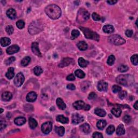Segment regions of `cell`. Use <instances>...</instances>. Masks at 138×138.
<instances>
[{"label": "cell", "instance_id": "42", "mask_svg": "<svg viewBox=\"0 0 138 138\" xmlns=\"http://www.w3.org/2000/svg\"><path fill=\"white\" fill-rule=\"evenodd\" d=\"M112 91L113 93H114V94H116V93L119 92L121 90H122V88L118 85H114L112 86Z\"/></svg>", "mask_w": 138, "mask_h": 138}, {"label": "cell", "instance_id": "5", "mask_svg": "<svg viewBox=\"0 0 138 138\" xmlns=\"http://www.w3.org/2000/svg\"><path fill=\"white\" fill-rule=\"evenodd\" d=\"M90 17L89 12L84 8H80L77 14V22L78 23H83L88 20Z\"/></svg>", "mask_w": 138, "mask_h": 138}, {"label": "cell", "instance_id": "36", "mask_svg": "<svg viewBox=\"0 0 138 138\" xmlns=\"http://www.w3.org/2000/svg\"><path fill=\"white\" fill-rule=\"evenodd\" d=\"M79 34H80V32H79V31L77 30L74 29L72 30L71 32V38L72 40H74L79 36Z\"/></svg>", "mask_w": 138, "mask_h": 138}, {"label": "cell", "instance_id": "38", "mask_svg": "<svg viewBox=\"0 0 138 138\" xmlns=\"http://www.w3.org/2000/svg\"><path fill=\"white\" fill-rule=\"evenodd\" d=\"M118 70L120 72H125L128 71V67L126 65H121L118 67Z\"/></svg>", "mask_w": 138, "mask_h": 138}, {"label": "cell", "instance_id": "8", "mask_svg": "<svg viewBox=\"0 0 138 138\" xmlns=\"http://www.w3.org/2000/svg\"><path fill=\"white\" fill-rule=\"evenodd\" d=\"M52 128V125L50 122L44 123L41 126V130H42V132L46 134H49L51 132Z\"/></svg>", "mask_w": 138, "mask_h": 138}, {"label": "cell", "instance_id": "4", "mask_svg": "<svg viewBox=\"0 0 138 138\" xmlns=\"http://www.w3.org/2000/svg\"><path fill=\"white\" fill-rule=\"evenodd\" d=\"M42 30H43L42 25L40 23L38 22L37 21H35V22L34 21L32 23H31L28 28L29 32L31 34H32V35L39 33Z\"/></svg>", "mask_w": 138, "mask_h": 138}, {"label": "cell", "instance_id": "1", "mask_svg": "<svg viewBox=\"0 0 138 138\" xmlns=\"http://www.w3.org/2000/svg\"><path fill=\"white\" fill-rule=\"evenodd\" d=\"M45 12L50 18L53 20L59 18L62 14L60 8L56 4L48 6L45 9Z\"/></svg>", "mask_w": 138, "mask_h": 138}, {"label": "cell", "instance_id": "29", "mask_svg": "<svg viewBox=\"0 0 138 138\" xmlns=\"http://www.w3.org/2000/svg\"><path fill=\"white\" fill-rule=\"evenodd\" d=\"M29 124L30 128L32 130L35 128L38 125L37 121L32 117L29 119Z\"/></svg>", "mask_w": 138, "mask_h": 138}, {"label": "cell", "instance_id": "2", "mask_svg": "<svg viewBox=\"0 0 138 138\" xmlns=\"http://www.w3.org/2000/svg\"><path fill=\"white\" fill-rule=\"evenodd\" d=\"M133 76L128 74H120L116 78V81L118 84L126 86H129L134 82Z\"/></svg>", "mask_w": 138, "mask_h": 138}, {"label": "cell", "instance_id": "10", "mask_svg": "<svg viewBox=\"0 0 138 138\" xmlns=\"http://www.w3.org/2000/svg\"><path fill=\"white\" fill-rule=\"evenodd\" d=\"M74 60L71 58H65L62 60L60 62L58 66L60 68H64L65 66H67L68 65L73 63Z\"/></svg>", "mask_w": 138, "mask_h": 138}, {"label": "cell", "instance_id": "30", "mask_svg": "<svg viewBox=\"0 0 138 138\" xmlns=\"http://www.w3.org/2000/svg\"><path fill=\"white\" fill-rule=\"evenodd\" d=\"M106 125V122L104 120H100L96 123V127L99 130H102L105 128Z\"/></svg>", "mask_w": 138, "mask_h": 138}, {"label": "cell", "instance_id": "9", "mask_svg": "<svg viewBox=\"0 0 138 138\" xmlns=\"http://www.w3.org/2000/svg\"><path fill=\"white\" fill-rule=\"evenodd\" d=\"M84 121V117L78 113H74L72 116V122L74 124H78Z\"/></svg>", "mask_w": 138, "mask_h": 138}, {"label": "cell", "instance_id": "50", "mask_svg": "<svg viewBox=\"0 0 138 138\" xmlns=\"http://www.w3.org/2000/svg\"><path fill=\"white\" fill-rule=\"evenodd\" d=\"M93 138H102L103 136H102V134L101 133L96 132H94V134H93Z\"/></svg>", "mask_w": 138, "mask_h": 138}, {"label": "cell", "instance_id": "25", "mask_svg": "<svg viewBox=\"0 0 138 138\" xmlns=\"http://www.w3.org/2000/svg\"><path fill=\"white\" fill-rule=\"evenodd\" d=\"M12 95L11 93L9 92H5L3 93L2 95V98L3 100L6 102L10 100V99L12 98Z\"/></svg>", "mask_w": 138, "mask_h": 138}, {"label": "cell", "instance_id": "24", "mask_svg": "<svg viewBox=\"0 0 138 138\" xmlns=\"http://www.w3.org/2000/svg\"><path fill=\"white\" fill-rule=\"evenodd\" d=\"M11 43V40L8 37H2L1 39V44L3 47L8 46Z\"/></svg>", "mask_w": 138, "mask_h": 138}, {"label": "cell", "instance_id": "15", "mask_svg": "<svg viewBox=\"0 0 138 138\" xmlns=\"http://www.w3.org/2000/svg\"><path fill=\"white\" fill-rule=\"evenodd\" d=\"M85 105V104L83 101L78 100L74 103L73 106L74 107V108H75V109H76L77 110H80L84 108Z\"/></svg>", "mask_w": 138, "mask_h": 138}, {"label": "cell", "instance_id": "34", "mask_svg": "<svg viewBox=\"0 0 138 138\" xmlns=\"http://www.w3.org/2000/svg\"><path fill=\"white\" fill-rule=\"evenodd\" d=\"M34 74L36 76H40V74H42L43 70L41 67L39 66H37L34 68Z\"/></svg>", "mask_w": 138, "mask_h": 138}, {"label": "cell", "instance_id": "21", "mask_svg": "<svg viewBox=\"0 0 138 138\" xmlns=\"http://www.w3.org/2000/svg\"><path fill=\"white\" fill-rule=\"evenodd\" d=\"M54 130H55V132H56L58 135L60 136H63L65 133V128L63 126H60V127L55 126Z\"/></svg>", "mask_w": 138, "mask_h": 138}, {"label": "cell", "instance_id": "45", "mask_svg": "<svg viewBox=\"0 0 138 138\" xmlns=\"http://www.w3.org/2000/svg\"><path fill=\"white\" fill-rule=\"evenodd\" d=\"M90 85V84L89 82H84L82 84V90L85 91L86 90H87L89 88Z\"/></svg>", "mask_w": 138, "mask_h": 138}, {"label": "cell", "instance_id": "31", "mask_svg": "<svg viewBox=\"0 0 138 138\" xmlns=\"http://www.w3.org/2000/svg\"><path fill=\"white\" fill-rule=\"evenodd\" d=\"M88 60H85L83 58H79L78 59V64L79 66L82 68H85L88 66Z\"/></svg>", "mask_w": 138, "mask_h": 138}, {"label": "cell", "instance_id": "26", "mask_svg": "<svg viewBox=\"0 0 138 138\" xmlns=\"http://www.w3.org/2000/svg\"><path fill=\"white\" fill-rule=\"evenodd\" d=\"M57 122L62 124H67L68 122V119L66 117L64 116L63 115H59L56 117Z\"/></svg>", "mask_w": 138, "mask_h": 138}, {"label": "cell", "instance_id": "12", "mask_svg": "<svg viewBox=\"0 0 138 138\" xmlns=\"http://www.w3.org/2000/svg\"><path fill=\"white\" fill-rule=\"evenodd\" d=\"M32 50L34 54L37 55L38 57H42V54H41L38 48V43L37 42L32 43Z\"/></svg>", "mask_w": 138, "mask_h": 138}, {"label": "cell", "instance_id": "41", "mask_svg": "<svg viewBox=\"0 0 138 138\" xmlns=\"http://www.w3.org/2000/svg\"><path fill=\"white\" fill-rule=\"evenodd\" d=\"M25 26V23L23 20H19L16 23V26L18 29H23Z\"/></svg>", "mask_w": 138, "mask_h": 138}, {"label": "cell", "instance_id": "17", "mask_svg": "<svg viewBox=\"0 0 138 138\" xmlns=\"http://www.w3.org/2000/svg\"><path fill=\"white\" fill-rule=\"evenodd\" d=\"M14 122L17 125L22 126L26 122V119L22 116L17 117V118L15 119Z\"/></svg>", "mask_w": 138, "mask_h": 138}, {"label": "cell", "instance_id": "13", "mask_svg": "<svg viewBox=\"0 0 138 138\" xmlns=\"http://www.w3.org/2000/svg\"><path fill=\"white\" fill-rule=\"evenodd\" d=\"M98 90L100 91H106L108 88V84L103 80L100 81L97 85Z\"/></svg>", "mask_w": 138, "mask_h": 138}, {"label": "cell", "instance_id": "49", "mask_svg": "<svg viewBox=\"0 0 138 138\" xmlns=\"http://www.w3.org/2000/svg\"><path fill=\"white\" fill-rule=\"evenodd\" d=\"M6 126V124L5 121L1 120V122H0V128H1V130H2L5 128Z\"/></svg>", "mask_w": 138, "mask_h": 138}, {"label": "cell", "instance_id": "44", "mask_svg": "<svg viewBox=\"0 0 138 138\" xmlns=\"http://www.w3.org/2000/svg\"><path fill=\"white\" fill-rule=\"evenodd\" d=\"M6 32L8 33L9 34H12L14 32V28L12 26H8L6 28Z\"/></svg>", "mask_w": 138, "mask_h": 138}, {"label": "cell", "instance_id": "47", "mask_svg": "<svg viewBox=\"0 0 138 138\" xmlns=\"http://www.w3.org/2000/svg\"><path fill=\"white\" fill-rule=\"evenodd\" d=\"M15 60V58L14 57H10L9 58H8V59L6 60L4 62V63L6 65H8L12 64V62H14Z\"/></svg>", "mask_w": 138, "mask_h": 138}, {"label": "cell", "instance_id": "58", "mask_svg": "<svg viewBox=\"0 0 138 138\" xmlns=\"http://www.w3.org/2000/svg\"><path fill=\"white\" fill-rule=\"evenodd\" d=\"M3 112V110L2 108H1V113H2Z\"/></svg>", "mask_w": 138, "mask_h": 138}, {"label": "cell", "instance_id": "56", "mask_svg": "<svg viewBox=\"0 0 138 138\" xmlns=\"http://www.w3.org/2000/svg\"><path fill=\"white\" fill-rule=\"evenodd\" d=\"M90 106L88 105H85V106L84 108V110H85V111H88V110H90Z\"/></svg>", "mask_w": 138, "mask_h": 138}, {"label": "cell", "instance_id": "7", "mask_svg": "<svg viewBox=\"0 0 138 138\" xmlns=\"http://www.w3.org/2000/svg\"><path fill=\"white\" fill-rule=\"evenodd\" d=\"M24 79V76L23 74L21 73V72H20L16 75L14 82V84L17 87H20L23 84Z\"/></svg>", "mask_w": 138, "mask_h": 138}, {"label": "cell", "instance_id": "3", "mask_svg": "<svg viewBox=\"0 0 138 138\" xmlns=\"http://www.w3.org/2000/svg\"><path fill=\"white\" fill-rule=\"evenodd\" d=\"M79 28L82 31V32H83L84 36L86 38L99 41L100 37L98 34L94 32L92 30L88 28L80 27Z\"/></svg>", "mask_w": 138, "mask_h": 138}, {"label": "cell", "instance_id": "18", "mask_svg": "<svg viewBox=\"0 0 138 138\" xmlns=\"http://www.w3.org/2000/svg\"><path fill=\"white\" fill-rule=\"evenodd\" d=\"M56 104L57 106L58 107V108L62 110H64L66 108V104H65V102H63L62 99L60 98H57L56 100Z\"/></svg>", "mask_w": 138, "mask_h": 138}, {"label": "cell", "instance_id": "52", "mask_svg": "<svg viewBox=\"0 0 138 138\" xmlns=\"http://www.w3.org/2000/svg\"><path fill=\"white\" fill-rule=\"evenodd\" d=\"M133 31L132 30H127L125 32L126 35L128 37H132L133 35Z\"/></svg>", "mask_w": 138, "mask_h": 138}, {"label": "cell", "instance_id": "46", "mask_svg": "<svg viewBox=\"0 0 138 138\" xmlns=\"http://www.w3.org/2000/svg\"><path fill=\"white\" fill-rule=\"evenodd\" d=\"M92 17L93 20H96V21H99V20H100L101 19L100 16L98 14H97L96 12H94L92 14Z\"/></svg>", "mask_w": 138, "mask_h": 138}, {"label": "cell", "instance_id": "53", "mask_svg": "<svg viewBox=\"0 0 138 138\" xmlns=\"http://www.w3.org/2000/svg\"><path fill=\"white\" fill-rule=\"evenodd\" d=\"M66 79L68 81H73L75 80V76L74 74H71L68 75L66 77Z\"/></svg>", "mask_w": 138, "mask_h": 138}, {"label": "cell", "instance_id": "57", "mask_svg": "<svg viewBox=\"0 0 138 138\" xmlns=\"http://www.w3.org/2000/svg\"><path fill=\"white\" fill-rule=\"evenodd\" d=\"M138 101H136V103L134 104V108H135L136 110H138Z\"/></svg>", "mask_w": 138, "mask_h": 138}, {"label": "cell", "instance_id": "43", "mask_svg": "<svg viewBox=\"0 0 138 138\" xmlns=\"http://www.w3.org/2000/svg\"><path fill=\"white\" fill-rule=\"evenodd\" d=\"M127 94V93L126 91H120L119 92V97L121 99H124L125 98Z\"/></svg>", "mask_w": 138, "mask_h": 138}, {"label": "cell", "instance_id": "55", "mask_svg": "<svg viewBox=\"0 0 138 138\" xmlns=\"http://www.w3.org/2000/svg\"><path fill=\"white\" fill-rule=\"evenodd\" d=\"M107 2H108L109 4H111V5H112V4H116V3L117 2V1H107Z\"/></svg>", "mask_w": 138, "mask_h": 138}, {"label": "cell", "instance_id": "20", "mask_svg": "<svg viewBox=\"0 0 138 138\" xmlns=\"http://www.w3.org/2000/svg\"><path fill=\"white\" fill-rule=\"evenodd\" d=\"M80 130L86 134H88L91 132V127L88 124H84L80 126Z\"/></svg>", "mask_w": 138, "mask_h": 138}, {"label": "cell", "instance_id": "39", "mask_svg": "<svg viewBox=\"0 0 138 138\" xmlns=\"http://www.w3.org/2000/svg\"><path fill=\"white\" fill-rule=\"evenodd\" d=\"M115 131V127L113 125H110L108 127V128H107L106 132L107 134H109V135H111L112 133H114V132Z\"/></svg>", "mask_w": 138, "mask_h": 138}, {"label": "cell", "instance_id": "37", "mask_svg": "<svg viewBox=\"0 0 138 138\" xmlns=\"http://www.w3.org/2000/svg\"><path fill=\"white\" fill-rule=\"evenodd\" d=\"M116 60L115 57L114 55H110V56L108 57V61H107V63L108 64V65L111 66V65H113L114 63V62Z\"/></svg>", "mask_w": 138, "mask_h": 138}, {"label": "cell", "instance_id": "40", "mask_svg": "<svg viewBox=\"0 0 138 138\" xmlns=\"http://www.w3.org/2000/svg\"><path fill=\"white\" fill-rule=\"evenodd\" d=\"M130 60H131V62H132V64L134 65H136H136H138V54H134L133 55V56L131 57V58H130Z\"/></svg>", "mask_w": 138, "mask_h": 138}, {"label": "cell", "instance_id": "14", "mask_svg": "<svg viewBox=\"0 0 138 138\" xmlns=\"http://www.w3.org/2000/svg\"><path fill=\"white\" fill-rule=\"evenodd\" d=\"M37 95L36 94V93L32 91V92H29V94H27L26 99L28 102H32L35 101L37 99Z\"/></svg>", "mask_w": 138, "mask_h": 138}, {"label": "cell", "instance_id": "28", "mask_svg": "<svg viewBox=\"0 0 138 138\" xmlns=\"http://www.w3.org/2000/svg\"><path fill=\"white\" fill-rule=\"evenodd\" d=\"M94 113L97 116H101V117H104L106 114V113L105 110H104L103 109L100 108H96L94 110Z\"/></svg>", "mask_w": 138, "mask_h": 138}, {"label": "cell", "instance_id": "51", "mask_svg": "<svg viewBox=\"0 0 138 138\" xmlns=\"http://www.w3.org/2000/svg\"><path fill=\"white\" fill-rule=\"evenodd\" d=\"M96 98V94L94 92H91V94H90L88 95V98L90 100H93L94 99Z\"/></svg>", "mask_w": 138, "mask_h": 138}, {"label": "cell", "instance_id": "48", "mask_svg": "<svg viewBox=\"0 0 138 138\" xmlns=\"http://www.w3.org/2000/svg\"><path fill=\"white\" fill-rule=\"evenodd\" d=\"M131 119H131V117L128 115H126L124 116L123 118V121L125 123H127V124L130 122L131 121Z\"/></svg>", "mask_w": 138, "mask_h": 138}, {"label": "cell", "instance_id": "11", "mask_svg": "<svg viewBox=\"0 0 138 138\" xmlns=\"http://www.w3.org/2000/svg\"><path fill=\"white\" fill-rule=\"evenodd\" d=\"M20 50V47L17 45H12L9 46L6 50V52L8 54H12L17 52Z\"/></svg>", "mask_w": 138, "mask_h": 138}, {"label": "cell", "instance_id": "32", "mask_svg": "<svg viewBox=\"0 0 138 138\" xmlns=\"http://www.w3.org/2000/svg\"><path fill=\"white\" fill-rule=\"evenodd\" d=\"M111 112L116 117H119L122 114V110L119 108H114L111 110Z\"/></svg>", "mask_w": 138, "mask_h": 138}, {"label": "cell", "instance_id": "33", "mask_svg": "<svg viewBox=\"0 0 138 138\" xmlns=\"http://www.w3.org/2000/svg\"><path fill=\"white\" fill-rule=\"evenodd\" d=\"M74 74H75V75L78 78L80 79L84 78L85 76V74L84 72L82 70H80V69H78V70L76 71Z\"/></svg>", "mask_w": 138, "mask_h": 138}, {"label": "cell", "instance_id": "35", "mask_svg": "<svg viewBox=\"0 0 138 138\" xmlns=\"http://www.w3.org/2000/svg\"><path fill=\"white\" fill-rule=\"evenodd\" d=\"M31 58L29 57H26L21 61V64L23 66H26L30 62Z\"/></svg>", "mask_w": 138, "mask_h": 138}, {"label": "cell", "instance_id": "22", "mask_svg": "<svg viewBox=\"0 0 138 138\" xmlns=\"http://www.w3.org/2000/svg\"><path fill=\"white\" fill-rule=\"evenodd\" d=\"M116 133L117 135L118 136H122L125 133V130L122 124H120V125H119L118 127H117Z\"/></svg>", "mask_w": 138, "mask_h": 138}, {"label": "cell", "instance_id": "27", "mask_svg": "<svg viewBox=\"0 0 138 138\" xmlns=\"http://www.w3.org/2000/svg\"><path fill=\"white\" fill-rule=\"evenodd\" d=\"M77 46L78 49L81 51H85L88 49V46L86 42L84 41H80L77 44Z\"/></svg>", "mask_w": 138, "mask_h": 138}, {"label": "cell", "instance_id": "19", "mask_svg": "<svg viewBox=\"0 0 138 138\" xmlns=\"http://www.w3.org/2000/svg\"><path fill=\"white\" fill-rule=\"evenodd\" d=\"M102 29L104 32H105L106 34H112L114 32V27L112 26L110 24L105 25L104 26Z\"/></svg>", "mask_w": 138, "mask_h": 138}, {"label": "cell", "instance_id": "6", "mask_svg": "<svg viewBox=\"0 0 138 138\" xmlns=\"http://www.w3.org/2000/svg\"><path fill=\"white\" fill-rule=\"evenodd\" d=\"M108 40L110 43L116 46H120L126 43V40L119 34H112L109 37Z\"/></svg>", "mask_w": 138, "mask_h": 138}, {"label": "cell", "instance_id": "54", "mask_svg": "<svg viewBox=\"0 0 138 138\" xmlns=\"http://www.w3.org/2000/svg\"><path fill=\"white\" fill-rule=\"evenodd\" d=\"M67 88L68 90H74L76 89V87L74 85L72 84H70L67 85Z\"/></svg>", "mask_w": 138, "mask_h": 138}, {"label": "cell", "instance_id": "23", "mask_svg": "<svg viewBox=\"0 0 138 138\" xmlns=\"http://www.w3.org/2000/svg\"><path fill=\"white\" fill-rule=\"evenodd\" d=\"M14 68H13L10 67L8 68V71L6 74V76L9 79H12L14 76Z\"/></svg>", "mask_w": 138, "mask_h": 138}, {"label": "cell", "instance_id": "16", "mask_svg": "<svg viewBox=\"0 0 138 138\" xmlns=\"http://www.w3.org/2000/svg\"><path fill=\"white\" fill-rule=\"evenodd\" d=\"M6 14L9 18L12 20H14L16 17V12L15 10L12 8H10L8 9L7 11H6Z\"/></svg>", "mask_w": 138, "mask_h": 138}]
</instances>
